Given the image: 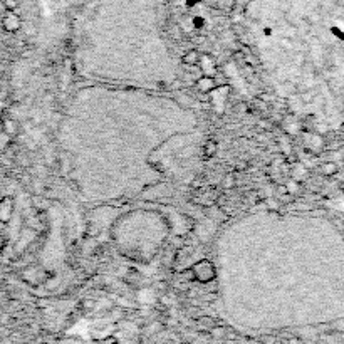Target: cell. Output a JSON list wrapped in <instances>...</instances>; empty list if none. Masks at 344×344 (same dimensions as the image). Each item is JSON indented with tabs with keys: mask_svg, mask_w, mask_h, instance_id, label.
I'll return each instance as SVG.
<instances>
[{
	"mask_svg": "<svg viewBox=\"0 0 344 344\" xmlns=\"http://www.w3.org/2000/svg\"><path fill=\"white\" fill-rule=\"evenodd\" d=\"M197 88L200 93H210V91L217 88V83H215V78H212V76H203L197 81Z\"/></svg>",
	"mask_w": 344,
	"mask_h": 344,
	"instance_id": "obj_4",
	"label": "cell"
},
{
	"mask_svg": "<svg viewBox=\"0 0 344 344\" xmlns=\"http://www.w3.org/2000/svg\"><path fill=\"white\" fill-rule=\"evenodd\" d=\"M4 248H6V240H4V238L0 237V254L4 252Z\"/></svg>",
	"mask_w": 344,
	"mask_h": 344,
	"instance_id": "obj_13",
	"label": "cell"
},
{
	"mask_svg": "<svg viewBox=\"0 0 344 344\" xmlns=\"http://www.w3.org/2000/svg\"><path fill=\"white\" fill-rule=\"evenodd\" d=\"M0 131H4V118H2V114H0Z\"/></svg>",
	"mask_w": 344,
	"mask_h": 344,
	"instance_id": "obj_15",
	"label": "cell"
},
{
	"mask_svg": "<svg viewBox=\"0 0 344 344\" xmlns=\"http://www.w3.org/2000/svg\"><path fill=\"white\" fill-rule=\"evenodd\" d=\"M193 24H195V27H197V29H198V27H202V26H203V19L195 17V19H193Z\"/></svg>",
	"mask_w": 344,
	"mask_h": 344,
	"instance_id": "obj_12",
	"label": "cell"
},
{
	"mask_svg": "<svg viewBox=\"0 0 344 344\" xmlns=\"http://www.w3.org/2000/svg\"><path fill=\"white\" fill-rule=\"evenodd\" d=\"M198 2H202V0H186V4H188L190 7H193L195 4H198Z\"/></svg>",
	"mask_w": 344,
	"mask_h": 344,
	"instance_id": "obj_14",
	"label": "cell"
},
{
	"mask_svg": "<svg viewBox=\"0 0 344 344\" xmlns=\"http://www.w3.org/2000/svg\"><path fill=\"white\" fill-rule=\"evenodd\" d=\"M186 272L190 275L188 280H198L200 284H208L215 280V277H217V270H215L213 264L207 259L197 262V264L190 267Z\"/></svg>",
	"mask_w": 344,
	"mask_h": 344,
	"instance_id": "obj_1",
	"label": "cell"
},
{
	"mask_svg": "<svg viewBox=\"0 0 344 344\" xmlns=\"http://www.w3.org/2000/svg\"><path fill=\"white\" fill-rule=\"evenodd\" d=\"M233 185H235V175L233 173L225 175V178H223V186H225V188H233Z\"/></svg>",
	"mask_w": 344,
	"mask_h": 344,
	"instance_id": "obj_8",
	"label": "cell"
},
{
	"mask_svg": "<svg viewBox=\"0 0 344 344\" xmlns=\"http://www.w3.org/2000/svg\"><path fill=\"white\" fill-rule=\"evenodd\" d=\"M4 131L7 133V135H16L19 131V124L16 119L12 118H4Z\"/></svg>",
	"mask_w": 344,
	"mask_h": 344,
	"instance_id": "obj_7",
	"label": "cell"
},
{
	"mask_svg": "<svg viewBox=\"0 0 344 344\" xmlns=\"http://www.w3.org/2000/svg\"><path fill=\"white\" fill-rule=\"evenodd\" d=\"M200 61H202V54L197 49H190L186 51L183 57H181V62L188 68H195V66H200Z\"/></svg>",
	"mask_w": 344,
	"mask_h": 344,
	"instance_id": "obj_3",
	"label": "cell"
},
{
	"mask_svg": "<svg viewBox=\"0 0 344 344\" xmlns=\"http://www.w3.org/2000/svg\"><path fill=\"white\" fill-rule=\"evenodd\" d=\"M2 27H4V31H7V32H11V34H14V32H17V31H21V27H22V19L21 16L16 12V11H7V14L4 16L2 19Z\"/></svg>",
	"mask_w": 344,
	"mask_h": 344,
	"instance_id": "obj_2",
	"label": "cell"
},
{
	"mask_svg": "<svg viewBox=\"0 0 344 344\" xmlns=\"http://www.w3.org/2000/svg\"><path fill=\"white\" fill-rule=\"evenodd\" d=\"M11 200H4V202H0V222L6 223L9 218H11Z\"/></svg>",
	"mask_w": 344,
	"mask_h": 344,
	"instance_id": "obj_6",
	"label": "cell"
},
{
	"mask_svg": "<svg viewBox=\"0 0 344 344\" xmlns=\"http://www.w3.org/2000/svg\"><path fill=\"white\" fill-rule=\"evenodd\" d=\"M205 2H207L208 6H212V7H220V4L223 2V0H205Z\"/></svg>",
	"mask_w": 344,
	"mask_h": 344,
	"instance_id": "obj_11",
	"label": "cell"
},
{
	"mask_svg": "<svg viewBox=\"0 0 344 344\" xmlns=\"http://www.w3.org/2000/svg\"><path fill=\"white\" fill-rule=\"evenodd\" d=\"M4 7L6 11H17L19 9V0H4Z\"/></svg>",
	"mask_w": 344,
	"mask_h": 344,
	"instance_id": "obj_9",
	"label": "cell"
},
{
	"mask_svg": "<svg viewBox=\"0 0 344 344\" xmlns=\"http://www.w3.org/2000/svg\"><path fill=\"white\" fill-rule=\"evenodd\" d=\"M217 151H218V145H217V141H213V140H210V141L205 143L203 150H202L205 158H213V156L217 155Z\"/></svg>",
	"mask_w": 344,
	"mask_h": 344,
	"instance_id": "obj_5",
	"label": "cell"
},
{
	"mask_svg": "<svg viewBox=\"0 0 344 344\" xmlns=\"http://www.w3.org/2000/svg\"><path fill=\"white\" fill-rule=\"evenodd\" d=\"M0 91H2V89H0Z\"/></svg>",
	"mask_w": 344,
	"mask_h": 344,
	"instance_id": "obj_16",
	"label": "cell"
},
{
	"mask_svg": "<svg viewBox=\"0 0 344 344\" xmlns=\"http://www.w3.org/2000/svg\"><path fill=\"white\" fill-rule=\"evenodd\" d=\"M210 334H212L213 337H223L225 336V327H212L210 329Z\"/></svg>",
	"mask_w": 344,
	"mask_h": 344,
	"instance_id": "obj_10",
	"label": "cell"
}]
</instances>
